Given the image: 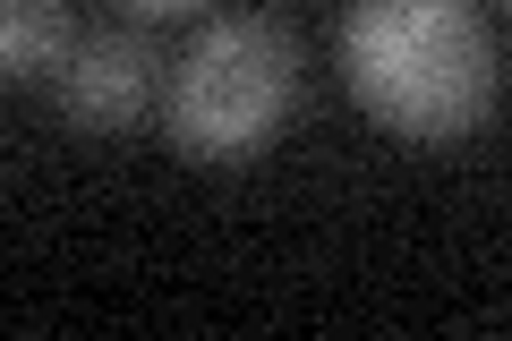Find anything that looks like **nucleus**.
Masks as SVG:
<instances>
[{
  "label": "nucleus",
  "instance_id": "f257e3e1",
  "mask_svg": "<svg viewBox=\"0 0 512 341\" xmlns=\"http://www.w3.org/2000/svg\"><path fill=\"white\" fill-rule=\"evenodd\" d=\"M342 77L402 145H461L495 103V43L470 0H350Z\"/></svg>",
  "mask_w": 512,
  "mask_h": 341
},
{
  "label": "nucleus",
  "instance_id": "f03ea898",
  "mask_svg": "<svg viewBox=\"0 0 512 341\" xmlns=\"http://www.w3.org/2000/svg\"><path fill=\"white\" fill-rule=\"evenodd\" d=\"M299 111V43L274 18H214L197 26L163 86V137L188 162H256Z\"/></svg>",
  "mask_w": 512,
  "mask_h": 341
},
{
  "label": "nucleus",
  "instance_id": "7ed1b4c3",
  "mask_svg": "<svg viewBox=\"0 0 512 341\" xmlns=\"http://www.w3.org/2000/svg\"><path fill=\"white\" fill-rule=\"evenodd\" d=\"M154 86H163V60L146 35H94L60 69V120L86 128V137H120V128L146 120Z\"/></svg>",
  "mask_w": 512,
  "mask_h": 341
},
{
  "label": "nucleus",
  "instance_id": "20e7f679",
  "mask_svg": "<svg viewBox=\"0 0 512 341\" xmlns=\"http://www.w3.org/2000/svg\"><path fill=\"white\" fill-rule=\"evenodd\" d=\"M69 60H77L69 0H9L0 9V69H9V86H60Z\"/></svg>",
  "mask_w": 512,
  "mask_h": 341
},
{
  "label": "nucleus",
  "instance_id": "39448f33",
  "mask_svg": "<svg viewBox=\"0 0 512 341\" xmlns=\"http://www.w3.org/2000/svg\"><path fill=\"white\" fill-rule=\"evenodd\" d=\"M120 18H137V26H163V18H197L205 0H111Z\"/></svg>",
  "mask_w": 512,
  "mask_h": 341
}]
</instances>
